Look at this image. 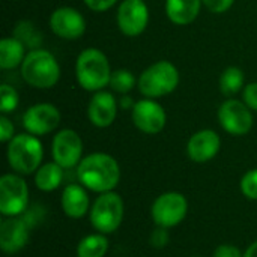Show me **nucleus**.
<instances>
[{
  "label": "nucleus",
  "instance_id": "obj_22",
  "mask_svg": "<svg viewBox=\"0 0 257 257\" xmlns=\"http://www.w3.org/2000/svg\"><path fill=\"white\" fill-rule=\"evenodd\" d=\"M108 251V239L104 233L84 236L77 245V257H104Z\"/></svg>",
  "mask_w": 257,
  "mask_h": 257
},
{
  "label": "nucleus",
  "instance_id": "obj_34",
  "mask_svg": "<svg viewBox=\"0 0 257 257\" xmlns=\"http://www.w3.org/2000/svg\"><path fill=\"white\" fill-rule=\"evenodd\" d=\"M244 257H257V241H254L251 245H248V248L244 253Z\"/></svg>",
  "mask_w": 257,
  "mask_h": 257
},
{
  "label": "nucleus",
  "instance_id": "obj_10",
  "mask_svg": "<svg viewBox=\"0 0 257 257\" xmlns=\"http://www.w3.org/2000/svg\"><path fill=\"white\" fill-rule=\"evenodd\" d=\"M51 154L54 163L63 169H72L83 160V142L72 130H62L53 139Z\"/></svg>",
  "mask_w": 257,
  "mask_h": 257
},
{
  "label": "nucleus",
  "instance_id": "obj_9",
  "mask_svg": "<svg viewBox=\"0 0 257 257\" xmlns=\"http://www.w3.org/2000/svg\"><path fill=\"white\" fill-rule=\"evenodd\" d=\"M218 120L223 130L232 136H245L253 128V114L248 105L238 99H227L221 104Z\"/></svg>",
  "mask_w": 257,
  "mask_h": 257
},
{
  "label": "nucleus",
  "instance_id": "obj_27",
  "mask_svg": "<svg viewBox=\"0 0 257 257\" xmlns=\"http://www.w3.org/2000/svg\"><path fill=\"white\" fill-rule=\"evenodd\" d=\"M241 191L242 194L250 199V200H257V169L248 170L242 179H241Z\"/></svg>",
  "mask_w": 257,
  "mask_h": 257
},
{
  "label": "nucleus",
  "instance_id": "obj_11",
  "mask_svg": "<svg viewBox=\"0 0 257 257\" xmlns=\"http://www.w3.org/2000/svg\"><path fill=\"white\" fill-rule=\"evenodd\" d=\"M60 123V113L53 104H36L27 108L23 116V126L29 134L45 136L54 131Z\"/></svg>",
  "mask_w": 257,
  "mask_h": 257
},
{
  "label": "nucleus",
  "instance_id": "obj_28",
  "mask_svg": "<svg viewBox=\"0 0 257 257\" xmlns=\"http://www.w3.org/2000/svg\"><path fill=\"white\" fill-rule=\"evenodd\" d=\"M167 230L169 229H164V227H158L152 232L151 235V245L154 248H164L169 242V235H167Z\"/></svg>",
  "mask_w": 257,
  "mask_h": 257
},
{
  "label": "nucleus",
  "instance_id": "obj_16",
  "mask_svg": "<svg viewBox=\"0 0 257 257\" xmlns=\"http://www.w3.org/2000/svg\"><path fill=\"white\" fill-rule=\"evenodd\" d=\"M220 136L212 130H202L193 134L187 143V154L194 163H208L220 151Z\"/></svg>",
  "mask_w": 257,
  "mask_h": 257
},
{
  "label": "nucleus",
  "instance_id": "obj_20",
  "mask_svg": "<svg viewBox=\"0 0 257 257\" xmlns=\"http://www.w3.org/2000/svg\"><path fill=\"white\" fill-rule=\"evenodd\" d=\"M63 179V167L57 163H45L42 164L35 175V185L38 190L44 193H51L59 188Z\"/></svg>",
  "mask_w": 257,
  "mask_h": 257
},
{
  "label": "nucleus",
  "instance_id": "obj_8",
  "mask_svg": "<svg viewBox=\"0 0 257 257\" xmlns=\"http://www.w3.org/2000/svg\"><path fill=\"white\" fill-rule=\"evenodd\" d=\"M188 212V202L184 194L169 191L155 199L151 208V217L155 226L172 229L184 221Z\"/></svg>",
  "mask_w": 257,
  "mask_h": 257
},
{
  "label": "nucleus",
  "instance_id": "obj_21",
  "mask_svg": "<svg viewBox=\"0 0 257 257\" xmlns=\"http://www.w3.org/2000/svg\"><path fill=\"white\" fill-rule=\"evenodd\" d=\"M24 60V44L17 38H5L0 42V68L12 69Z\"/></svg>",
  "mask_w": 257,
  "mask_h": 257
},
{
  "label": "nucleus",
  "instance_id": "obj_35",
  "mask_svg": "<svg viewBox=\"0 0 257 257\" xmlns=\"http://www.w3.org/2000/svg\"><path fill=\"white\" fill-rule=\"evenodd\" d=\"M193 257H202V256H193Z\"/></svg>",
  "mask_w": 257,
  "mask_h": 257
},
{
  "label": "nucleus",
  "instance_id": "obj_13",
  "mask_svg": "<svg viewBox=\"0 0 257 257\" xmlns=\"http://www.w3.org/2000/svg\"><path fill=\"white\" fill-rule=\"evenodd\" d=\"M166 120L164 108L152 99H142L133 107V122L145 134L161 133L166 126Z\"/></svg>",
  "mask_w": 257,
  "mask_h": 257
},
{
  "label": "nucleus",
  "instance_id": "obj_18",
  "mask_svg": "<svg viewBox=\"0 0 257 257\" xmlns=\"http://www.w3.org/2000/svg\"><path fill=\"white\" fill-rule=\"evenodd\" d=\"M60 205H62L65 215L74 220L83 218L87 212H90L89 209L90 202H89L87 191L83 185H78V184H71L63 188Z\"/></svg>",
  "mask_w": 257,
  "mask_h": 257
},
{
  "label": "nucleus",
  "instance_id": "obj_15",
  "mask_svg": "<svg viewBox=\"0 0 257 257\" xmlns=\"http://www.w3.org/2000/svg\"><path fill=\"white\" fill-rule=\"evenodd\" d=\"M51 30L63 39H78L86 30L83 15L72 8H59L50 18Z\"/></svg>",
  "mask_w": 257,
  "mask_h": 257
},
{
  "label": "nucleus",
  "instance_id": "obj_26",
  "mask_svg": "<svg viewBox=\"0 0 257 257\" xmlns=\"http://www.w3.org/2000/svg\"><path fill=\"white\" fill-rule=\"evenodd\" d=\"M18 105V93L17 90L9 84L0 86V111L3 114L11 113Z\"/></svg>",
  "mask_w": 257,
  "mask_h": 257
},
{
  "label": "nucleus",
  "instance_id": "obj_2",
  "mask_svg": "<svg viewBox=\"0 0 257 257\" xmlns=\"http://www.w3.org/2000/svg\"><path fill=\"white\" fill-rule=\"evenodd\" d=\"M24 81L38 89H50L60 78V68L56 57L45 50H32L21 63Z\"/></svg>",
  "mask_w": 257,
  "mask_h": 257
},
{
  "label": "nucleus",
  "instance_id": "obj_3",
  "mask_svg": "<svg viewBox=\"0 0 257 257\" xmlns=\"http://www.w3.org/2000/svg\"><path fill=\"white\" fill-rule=\"evenodd\" d=\"M8 163L11 169L18 175L35 173L42 163L44 149L42 143L33 134H18L8 142L6 151Z\"/></svg>",
  "mask_w": 257,
  "mask_h": 257
},
{
  "label": "nucleus",
  "instance_id": "obj_30",
  "mask_svg": "<svg viewBox=\"0 0 257 257\" xmlns=\"http://www.w3.org/2000/svg\"><path fill=\"white\" fill-rule=\"evenodd\" d=\"M205 3V6L211 11V12H215V14H223L226 12L235 0H202Z\"/></svg>",
  "mask_w": 257,
  "mask_h": 257
},
{
  "label": "nucleus",
  "instance_id": "obj_31",
  "mask_svg": "<svg viewBox=\"0 0 257 257\" xmlns=\"http://www.w3.org/2000/svg\"><path fill=\"white\" fill-rule=\"evenodd\" d=\"M14 139V125L6 116H0V140L3 143Z\"/></svg>",
  "mask_w": 257,
  "mask_h": 257
},
{
  "label": "nucleus",
  "instance_id": "obj_14",
  "mask_svg": "<svg viewBox=\"0 0 257 257\" xmlns=\"http://www.w3.org/2000/svg\"><path fill=\"white\" fill-rule=\"evenodd\" d=\"M30 238L29 224L21 217H5L0 224V250L5 254L21 251Z\"/></svg>",
  "mask_w": 257,
  "mask_h": 257
},
{
  "label": "nucleus",
  "instance_id": "obj_19",
  "mask_svg": "<svg viewBox=\"0 0 257 257\" xmlns=\"http://www.w3.org/2000/svg\"><path fill=\"white\" fill-rule=\"evenodd\" d=\"M202 3V0H166V12L172 23L187 26L196 20Z\"/></svg>",
  "mask_w": 257,
  "mask_h": 257
},
{
  "label": "nucleus",
  "instance_id": "obj_17",
  "mask_svg": "<svg viewBox=\"0 0 257 257\" xmlns=\"http://www.w3.org/2000/svg\"><path fill=\"white\" fill-rule=\"evenodd\" d=\"M89 120L98 128L110 126L117 114V102L108 92H96L89 102Z\"/></svg>",
  "mask_w": 257,
  "mask_h": 257
},
{
  "label": "nucleus",
  "instance_id": "obj_6",
  "mask_svg": "<svg viewBox=\"0 0 257 257\" xmlns=\"http://www.w3.org/2000/svg\"><path fill=\"white\" fill-rule=\"evenodd\" d=\"M179 84L176 66L167 60L157 62L145 69L139 78V89L148 98H160L172 93Z\"/></svg>",
  "mask_w": 257,
  "mask_h": 257
},
{
  "label": "nucleus",
  "instance_id": "obj_5",
  "mask_svg": "<svg viewBox=\"0 0 257 257\" xmlns=\"http://www.w3.org/2000/svg\"><path fill=\"white\" fill-rule=\"evenodd\" d=\"M123 214H125V206L122 197L114 193H102L99 197L93 202L89 218L92 227L104 235H110L119 229V226L123 221Z\"/></svg>",
  "mask_w": 257,
  "mask_h": 257
},
{
  "label": "nucleus",
  "instance_id": "obj_23",
  "mask_svg": "<svg viewBox=\"0 0 257 257\" xmlns=\"http://www.w3.org/2000/svg\"><path fill=\"white\" fill-rule=\"evenodd\" d=\"M244 86V74L236 66H229L224 69L220 78V89L226 96L236 95Z\"/></svg>",
  "mask_w": 257,
  "mask_h": 257
},
{
  "label": "nucleus",
  "instance_id": "obj_32",
  "mask_svg": "<svg viewBox=\"0 0 257 257\" xmlns=\"http://www.w3.org/2000/svg\"><path fill=\"white\" fill-rule=\"evenodd\" d=\"M244 101L250 110L257 111V83H250L244 89Z\"/></svg>",
  "mask_w": 257,
  "mask_h": 257
},
{
  "label": "nucleus",
  "instance_id": "obj_29",
  "mask_svg": "<svg viewBox=\"0 0 257 257\" xmlns=\"http://www.w3.org/2000/svg\"><path fill=\"white\" fill-rule=\"evenodd\" d=\"M214 257H244V253L233 244H221L215 248Z\"/></svg>",
  "mask_w": 257,
  "mask_h": 257
},
{
  "label": "nucleus",
  "instance_id": "obj_24",
  "mask_svg": "<svg viewBox=\"0 0 257 257\" xmlns=\"http://www.w3.org/2000/svg\"><path fill=\"white\" fill-rule=\"evenodd\" d=\"M15 38L20 39L24 47H30V48H38L42 38H41V33L35 30L33 24L29 23V21H21L18 23L17 29H15Z\"/></svg>",
  "mask_w": 257,
  "mask_h": 257
},
{
  "label": "nucleus",
  "instance_id": "obj_4",
  "mask_svg": "<svg viewBox=\"0 0 257 257\" xmlns=\"http://www.w3.org/2000/svg\"><path fill=\"white\" fill-rule=\"evenodd\" d=\"M77 80L78 84L89 92H96L110 84L111 71L105 54L96 48H86L77 59Z\"/></svg>",
  "mask_w": 257,
  "mask_h": 257
},
{
  "label": "nucleus",
  "instance_id": "obj_7",
  "mask_svg": "<svg viewBox=\"0 0 257 257\" xmlns=\"http://www.w3.org/2000/svg\"><path fill=\"white\" fill-rule=\"evenodd\" d=\"M29 205V187L20 175L6 173L0 178V214L20 217Z\"/></svg>",
  "mask_w": 257,
  "mask_h": 257
},
{
  "label": "nucleus",
  "instance_id": "obj_33",
  "mask_svg": "<svg viewBox=\"0 0 257 257\" xmlns=\"http://www.w3.org/2000/svg\"><path fill=\"white\" fill-rule=\"evenodd\" d=\"M117 0H84V3L92 9V11H96V12H102V11H107L110 9Z\"/></svg>",
  "mask_w": 257,
  "mask_h": 257
},
{
  "label": "nucleus",
  "instance_id": "obj_25",
  "mask_svg": "<svg viewBox=\"0 0 257 257\" xmlns=\"http://www.w3.org/2000/svg\"><path fill=\"white\" fill-rule=\"evenodd\" d=\"M136 86V78L128 69H117L111 72L110 87L119 93H128Z\"/></svg>",
  "mask_w": 257,
  "mask_h": 257
},
{
  "label": "nucleus",
  "instance_id": "obj_12",
  "mask_svg": "<svg viewBox=\"0 0 257 257\" xmlns=\"http://www.w3.org/2000/svg\"><path fill=\"white\" fill-rule=\"evenodd\" d=\"M149 21V11L143 0H123L117 9V26L126 36H139Z\"/></svg>",
  "mask_w": 257,
  "mask_h": 257
},
{
  "label": "nucleus",
  "instance_id": "obj_1",
  "mask_svg": "<svg viewBox=\"0 0 257 257\" xmlns=\"http://www.w3.org/2000/svg\"><path fill=\"white\" fill-rule=\"evenodd\" d=\"M77 176L80 184L98 194L113 191L120 181V167L117 161L102 152L84 157L77 166Z\"/></svg>",
  "mask_w": 257,
  "mask_h": 257
}]
</instances>
